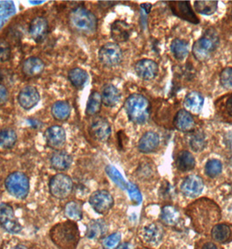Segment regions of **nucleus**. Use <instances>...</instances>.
<instances>
[{
	"label": "nucleus",
	"instance_id": "f257e3e1",
	"mask_svg": "<svg viewBox=\"0 0 232 249\" xmlns=\"http://www.w3.org/2000/svg\"><path fill=\"white\" fill-rule=\"evenodd\" d=\"M195 230L200 233L211 232L221 219L219 206L209 198H200L191 203L186 209Z\"/></svg>",
	"mask_w": 232,
	"mask_h": 249
},
{
	"label": "nucleus",
	"instance_id": "f03ea898",
	"mask_svg": "<svg viewBox=\"0 0 232 249\" xmlns=\"http://www.w3.org/2000/svg\"><path fill=\"white\" fill-rule=\"evenodd\" d=\"M50 237L60 249H76L80 241L77 224L72 220L57 224L52 228Z\"/></svg>",
	"mask_w": 232,
	"mask_h": 249
},
{
	"label": "nucleus",
	"instance_id": "7ed1b4c3",
	"mask_svg": "<svg viewBox=\"0 0 232 249\" xmlns=\"http://www.w3.org/2000/svg\"><path fill=\"white\" fill-rule=\"evenodd\" d=\"M124 108L129 120L135 124H146L150 116V103L140 94L130 95L125 102Z\"/></svg>",
	"mask_w": 232,
	"mask_h": 249
},
{
	"label": "nucleus",
	"instance_id": "20e7f679",
	"mask_svg": "<svg viewBox=\"0 0 232 249\" xmlns=\"http://www.w3.org/2000/svg\"><path fill=\"white\" fill-rule=\"evenodd\" d=\"M69 25L80 34L92 35L98 26V19L94 13L83 7L74 8L69 13Z\"/></svg>",
	"mask_w": 232,
	"mask_h": 249
},
{
	"label": "nucleus",
	"instance_id": "39448f33",
	"mask_svg": "<svg viewBox=\"0 0 232 249\" xmlns=\"http://www.w3.org/2000/svg\"><path fill=\"white\" fill-rule=\"evenodd\" d=\"M218 45L219 36L216 31L213 28H209L202 37L194 43L192 48L194 57L200 61L208 60L218 48Z\"/></svg>",
	"mask_w": 232,
	"mask_h": 249
},
{
	"label": "nucleus",
	"instance_id": "423d86ee",
	"mask_svg": "<svg viewBox=\"0 0 232 249\" xmlns=\"http://www.w3.org/2000/svg\"><path fill=\"white\" fill-rule=\"evenodd\" d=\"M5 188L9 194L17 198H25L28 195L30 183L23 172H16L10 174L5 179Z\"/></svg>",
	"mask_w": 232,
	"mask_h": 249
},
{
	"label": "nucleus",
	"instance_id": "0eeeda50",
	"mask_svg": "<svg viewBox=\"0 0 232 249\" xmlns=\"http://www.w3.org/2000/svg\"><path fill=\"white\" fill-rule=\"evenodd\" d=\"M73 183L70 177L64 173H58L52 177L49 184L50 194L59 199L67 198L72 194Z\"/></svg>",
	"mask_w": 232,
	"mask_h": 249
},
{
	"label": "nucleus",
	"instance_id": "6e6552de",
	"mask_svg": "<svg viewBox=\"0 0 232 249\" xmlns=\"http://www.w3.org/2000/svg\"><path fill=\"white\" fill-rule=\"evenodd\" d=\"M123 58L122 50L118 44L108 42L103 45L99 51V60L104 66L116 67Z\"/></svg>",
	"mask_w": 232,
	"mask_h": 249
},
{
	"label": "nucleus",
	"instance_id": "1a4fd4ad",
	"mask_svg": "<svg viewBox=\"0 0 232 249\" xmlns=\"http://www.w3.org/2000/svg\"><path fill=\"white\" fill-rule=\"evenodd\" d=\"M89 204L92 208L99 214L108 213L114 206V198L106 190H98L91 194Z\"/></svg>",
	"mask_w": 232,
	"mask_h": 249
},
{
	"label": "nucleus",
	"instance_id": "9d476101",
	"mask_svg": "<svg viewBox=\"0 0 232 249\" xmlns=\"http://www.w3.org/2000/svg\"><path fill=\"white\" fill-rule=\"evenodd\" d=\"M0 225L11 233L21 232L22 226L16 218L13 207L5 203H0Z\"/></svg>",
	"mask_w": 232,
	"mask_h": 249
},
{
	"label": "nucleus",
	"instance_id": "9b49d317",
	"mask_svg": "<svg viewBox=\"0 0 232 249\" xmlns=\"http://www.w3.org/2000/svg\"><path fill=\"white\" fill-rule=\"evenodd\" d=\"M111 126L106 118L101 116H95L91 122L89 134L95 140L99 142H107L111 137Z\"/></svg>",
	"mask_w": 232,
	"mask_h": 249
},
{
	"label": "nucleus",
	"instance_id": "f8f14e48",
	"mask_svg": "<svg viewBox=\"0 0 232 249\" xmlns=\"http://www.w3.org/2000/svg\"><path fill=\"white\" fill-rule=\"evenodd\" d=\"M168 6L173 14L181 19L192 24L199 23V18L196 15V13H194L190 6V3L188 1H171L168 2Z\"/></svg>",
	"mask_w": 232,
	"mask_h": 249
},
{
	"label": "nucleus",
	"instance_id": "ddd939ff",
	"mask_svg": "<svg viewBox=\"0 0 232 249\" xmlns=\"http://www.w3.org/2000/svg\"><path fill=\"white\" fill-rule=\"evenodd\" d=\"M204 184L201 177L189 175L185 178L181 185V192L189 198H197L202 194Z\"/></svg>",
	"mask_w": 232,
	"mask_h": 249
},
{
	"label": "nucleus",
	"instance_id": "4468645a",
	"mask_svg": "<svg viewBox=\"0 0 232 249\" xmlns=\"http://www.w3.org/2000/svg\"><path fill=\"white\" fill-rule=\"evenodd\" d=\"M47 144L54 150H60L66 142V131L59 125H54L48 128L44 134Z\"/></svg>",
	"mask_w": 232,
	"mask_h": 249
},
{
	"label": "nucleus",
	"instance_id": "2eb2a0df",
	"mask_svg": "<svg viewBox=\"0 0 232 249\" xmlns=\"http://www.w3.org/2000/svg\"><path fill=\"white\" fill-rule=\"evenodd\" d=\"M164 235V228L158 223L149 224L141 231L142 241L151 246L158 245L163 241Z\"/></svg>",
	"mask_w": 232,
	"mask_h": 249
},
{
	"label": "nucleus",
	"instance_id": "dca6fc26",
	"mask_svg": "<svg viewBox=\"0 0 232 249\" xmlns=\"http://www.w3.org/2000/svg\"><path fill=\"white\" fill-rule=\"evenodd\" d=\"M40 99L39 91L33 86H26L19 91L17 95V102L24 109L30 110L34 107Z\"/></svg>",
	"mask_w": 232,
	"mask_h": 249
},
{
	"label": "nucleus",
	"instance_id": "f3484780",
	"mask_svg": "<svg viewBox=\"0 0 232 249\" xmlns=\"http://www.w3.org/2000/svg\"><path fill=\"white\" fill-rule=\"evenodd\" d=\"M134 71L138 76L145 81L153 80L157 75L159 68L157 63L149 59H142L134 65Z\"/></svg>",
	"mask_w": 232,
	"mask_h": 249
},
{
	"label": "nucleus",
	"instance_id": "a211bd4d",
	"mask_svg": "<svg viewBox=\"0 0 232 249\" xmlns=\"http://www.w3.org/2000/svg\"><path fill=\"white\" fill-rule=\"evenodd\" d=\"M48 22L45 18L36 17L31 22L29 35L36 42H41L48 35Z\"/></svg>",
	"mask_w": 232,
	"mask_h": 249
},
{
	"label": "nucleus",
	"instance_id": "6ab92c4d",
	"mask_svg": "<svg viewBox=\"0 0 232 249\" xmlns=\"http://www.w3.org/2000/svg\"><path fill=\"white\" fill-rule=\"evenodd\" d=\"M132 34V26L123 20H116L111 26V37L118 43L129 40Z\"/></svg>",
	"mask_w": 232,
	"mask_h": 249
},
{
	"label": "nucleus",
	"instance_id": "aec40b11",
	"mask_svg": "<svg viewBox=\"0 0 232 249\" xmlns=\"http://www.w3.org/2000/svg\"><path fill=\"white\" fill-rule=\"evenodd\" d=\"M45 63L38 57H29L22 64V72L27 77H37L43 73Z\"/></svg>",
	"mask_w": 232,
	"mask_h": 249
},
{
	"label": "nucleus",
	"instance_id": "412c9836",
	"mask_svg": "<svg viewBox=\"0 0 232 249\" xmlns=\"http://www.w3.org/2000/svg\"><path fill=\"white\" fill-rule=\"evenodd\" d=\"M159 143L158 134L154 131H148L140 138L138 142V149L143 153H150L158 148Z\"/></svg>",
	"mask_w": 232,
	"mask_h": 249
},
{
	"label": "nucleus",
	"instance_id": "4be33fe9",
	"mask_svg": "<svg viewBox=\"0 0 232 249\" xmlns=\"http://www.w3.org/2000/svg\"><path fill=\"white\" fill-rule=\"evenodd\" d=\"M174 125L178 130L188 132L195 128L196 122L189 111L186 109H180L174 118Z\"/></svg>",
	"mask_w": 232,
	"mask_h": 249
},
{
	"label": "nucleus",
	"instance_id": "5701e85b",
	"mask_svg": "<svg viewBox=\"0 0 232 249\" xmlns=\"http://www.w3.org/2000/svg\"><path fill=\"white\" fill-rule=\"evenodd\" d=\"M50 162L54 170L59 172H64L70 168L73 163V159L72 156L66 151L57 150L52 155Z\"/></svg>",
	"mask_w": 232,
	"mask_h": 249
},
{
	"label": "nucleus",
	"instance_id": "b1692460",
	"mask_svg": "<svg viewBox=\"0 0 232 249\" xmlns=\"http://www.w3.org/2000/svg\"><path fill=\"white\" fill-rule=\"evenodd\" d=\"M108 232V225L102 219L90 221L86 227V235L90 240H99Z\"/></svg>",
	"mask_w": 232,
	"mask_h": 249
},
{
	"label": "nucleus",
	"instance_id": "393cba45",
	"mask_svg": "<svg viewBox=\"0 0 232 249\" xmlns=\"http://www.w3.org/2000/svg\"><path fill=\"white\" fill-rule=\"evenodd\" d=\"M211 237L217 243H227L232 240V227L228 224H217L211 229Z\"/></svg>",
	"mask_w": 232,
	"mask_h": 249
},
{
	"label": "nucleus",
	"instance_id": "a878e982",
	"mask_svg": "<svg viewBox=\"0 0 232 249\" xmlns=\"http://www.w3.org/2000/svg\"><path fill=\"white\" fill-rule=\"evenodd\" d=\"M100 95H101L102 103L107 107H115L116 104L120 102V91L113 84L105 85Z\"/></svg>",
	"mask_w": 232,
	"mask_h": 249
},
{
	"label": "nucleus",
	"instance_id": "bb28decb",
	"mask_svg": "<svg viewBox=\"0 0 232 249\" xmlns=\"http://www.w3.org/2000/svg\"><path fill=\"white\" fill-rule=\"evenodd\" d=\"M183 104L186 109L192 112L194 114H198L202 109L204 99L200 93L194 91L186 95Z\"/></svg>",
	"mask_w": 232,
	"mask_h": 249
},
{
	"label": "nucleus",
	"instance_id": "cd10ccee",
	"mask_svg": "<svg viewBox=\"0 0 232 249\" xmlns=\"http://www.w3.org/2000/svg\"><path fill=\"white\" fill-rule=\"evenodd\" d=\"M160 219L161 221L166 226L175 227L180 221V212L177 210L175 206H169V205L164 206L162 208Z\"/></svg>",
	"mask_w": 232,
	"mask_h": 249
},
{
	"label": "nucleus",
	"instance_id": "c85d7f7f",
	"mask_svg": "<svg viewBox=\"0 0 232 249\" xmlns=\"http://www.w3.org/2000/svg\"><path fill=\"white\" fill-rule=\"evenodd\" d=\"M176 165L180 172H189L195 168L196 160L190 152L187 150H182L176 157Z\"/></svg>",
	"mask_w": 232,
	"mask_h": 249
},
{
	"label": "nucleus",
	"instance_id": "c756f323",
	"mask_svg": "<svg viewBox=\"0 0 232 249\" xmlns=\"http://www.w3.org/2000/svg\"><path fill=\"white\" fill-rule=\"evenodd\" d=\"M101 105H102L101 95L97 91H93L86 103V116H94L97 115L101 108Z\"/></svg>",
	"mask_w": 232,
	"mask_h": 249
},
{
	"label": "nucleus",
	"instance_id": "7c9ffc66",
	"mask_svg": "<svg viewBox=\"0 0 232 249\" xmlns=\"http://www.w3.org/2000/svg\"><path fill=\"white\" fill-rule=\"evenodd\" d=\"M170 49L176 60H183L189 54V45L183 39H175L171 43Z\"/></svg>",
	"mask_w": 232,
	"mask_h": 249
},
{
	"label": "nucleus",
	"instance_id": "2f4dec72",
	"mask_svg": "<svg viewBox=\"0 0 232 249\" xmlns=\"http://www.w3.org/2000/svg\"><path fill=\"white\" fill-rule=\"evenodd\" d=\"M88 79V74L84 69L74 68L68 72V80L76 89H81L85 85Z\"/></svg>",
	"mask_w": 232,
	"mask_h": 249
},
{
	"label": "nucleus",
	"instance_id": "473e14b6",
	"mask_svg": "<svg viewBox=\"0 0 232 249\" xmlns=\"http://www.w3.org/2000/svg\"><path fill=\"white\" fill-rule=\"evenodd\" d=\"M51 112L53 118H55L56 120H66L71 113V106L67 102L60 101L52 105Z\"/></svg>",
	"mask_w": 232,
	"mask_h": 249
},
{
	"label": "nucleus",
	"instance_id": "72a5a7b5",
	"mask_svg": "<svg viewBox=\"0 0 232 249\" xmlns=\"http://www.w3.org/2000/svg\"><path fill=\"white\" fill-rule=\"evenodd\" d=\"M17 142V134L11 128H4L0 130V147L8 150L12 149Z\"/></svg>",
	"mask_w": 232,
	"mask_h": 249
},
{
	"label": "nucleus",
	"instance_id": "f704fd0d",
	"mask_svg": "<svg viewBox=\"0 0 232 249\" xmlns=\"http://www.w3.org/2000/svg\"><path fill=\"white\" fill-rule=\"evenodd\" d=\"M218 2L213 0H203V1H196L195 9L198 13L210 16L217 11Z\"/></svg>",
	"mask_w": 232,
	"mask_h": 249
},
{
	"label": "nucleus",
	"instance_id": "c9c22d12",
	"mask_svg": "<svg viewBox=\"0 0 232 249\" xmlns=\"http://www.w3.org/2000/svg\"><path fill=\"white\" fill-rule=\"evenodd\" d=\"M64 213L66 217L69 220H72L74 222L81 220L83 217L82 206L75 201L68 202L65 206Z\"/></svg>",
	"mask_w": 232,
	"mask_h": 249
},
{
	"label": "nucleus",
	"instance_id": "e433bc0d",
	"mask_svg": "<svg viewBox=\"0 0 232 249\" xmlns=\"http://www.w3.org/2000/svg\"><path fill=\"white\" fill-rule=\"evenodd\" d=\"M189 145L195 152H201L206 146L205 135L201 131L194 134L189 140Z\"/></svg>",
	"mask_w": 232,
	"mask_h": 249
},
{
	"label": "nucleus",
	"instance_id": "4c0bfd02",
	"mask_svg": "<svg viewBox=\"0 0 232 249\" xmlns=\"http://www.w3.org/2000/svg\"><path fill=\"white\" fill-rule=\"evenodd\" d=\"M223 164L217 159H211L205 164V173L210 178H215L221 174Z\"/></svg>",
	"mask_w": 232,
	"mask_h": 249
},
{
	"label": "nucleus",
	"instance_id": "58836bf2",
	"mask_svg": "<svg viewBox=\"0 0 232 249\" xmlns=\"http://www.w3.org/2000/svg\"><path fill=\"white\" fill-rule=\"evenodd\" d=\"M121 235L120 232H115L108 237L104 238L102 241V248L103 249H116L120 245Z\"/></svg>",
	"mask_w": 232,
	"mask_h": 249
},
{
	"label": "nucleus",
	"instance_id": "ea45409f",
	"mask_svg": "<svg viewBox=\"0 0 232 249\" xmlns=\"http://www.w3.org/2000/svg\"><path fill=\"white\" fill-rule=\"evenodd\" d=\"M220 83L225 89H232V68L229 67L221 72Z\"/></svg>",
	"mask_w": 232,
	"mask_h": 249
},
{
	"label": "nucleus",
	"instance_id": "a19ab883",
	"mask_svg": "<svg viewBox=\"0 0 232 249\" xmlns=\"http://www.w3.org/2000/svg\"><path fill=\"white\" fill-rule=\"evenodd\" d=\"M12 48L10 44L3 39H0V62H5L11 59Z\"/></svg>",
	"mask_w": 232,
	"mask_h": 249
},
{
	"label": "nucleus",
	"instance_id": "79ce46f5",
	"mask_svg": "<svg viewBox=\"0 0 232 249\" xmlns=\"http://www.w3.org/2000/svg\"><path fill=\"white\" fill-rule=\"evenodd\" d=\"M138 174L140 175L141 178H145L148 179V178H151L152 175L154 174V171H153V169H152V167H151L149 163H145L144 165H142V166L140 167Z\"/></svg>",
	"mask_w": 232,
	"mask_h": 249
},
{
	"label": "nucleus",
	"instance_id": "37998d69",
	"mask_svg": "<svg viewBox=\"0 0 232 249\" xmlns=\"http://www.w3.org/2000/svg\"><path fill=\"white\" fill-rule=\"evenodd\" d=\"M108 173L110 174V176L112 177L113 180L116 181V183L120 185V187L125 188L127 186V184L125 183L122 177L120 176L119 172H117L115 168H109Z\"/></svg>",
	"mask_w": 232,
	"mask_h": 249
},
{
	"label": "nucleus",
	"instance_id": "c03bdc74",
	"mask_svg": "<svg viewBox=\"0 0 232 249\" xmlns=\"http://www.w3.org/2000/svg\"><path fill=\"white\" fill-rule=\"evenodd\" d=\"M196 249H223L217 243L211 241H199Z\"/></svg>",
	"mask_w": 232,
	"mask_h": 249
},
{
	"label": "nucleus",
	"instance_id": "a18cd8bd",
	"mask_svg": "<svg viewBox=\"0 0 232 249\" xmlns=\"http://www.w3.org/2000/svg\"><path fill=\"white\" fill-rule=\"evenodd\" d=\"M128 189H129L130 197L133 199V201H135L136 203H140L142 201V195L140 194V191L137 189V187L135 185H129L128 186Z\"/></svg>",
	"mask_w": 232,
	"mask_h": 249
},
{
	"label": "nucleus",
	"instance_id": "49530a36",
	"mask_svg": "<svg viewBox=\"0 0 232 249\" xmlns=\"http://www.w3.org/2000/svg\"><path fill=\"white\" fill-rule=\"evenodd\" d=\"M9 100L8 89L2 84H0V105H4Z\"/></svg>",
	"mask_w": 232,
	"mask_h": 249
},
{
	"label": "nucleus",
	"instance_id": "de8ad7c7",
	"mask_svg": "<svg viewBox=\"0 0 232 249\" xmlns=\"http://www.w3.org/2000/svg\"><path fill=\"white\" fill-rule=\"evenodd\" d=\"M226 110L230 116H232V95L229 97L226 101Z\"/></svg>",
	"mask_w": 232,
	"mask_h": 249
},
{
	"label": "nucleus",
	"instance_id": "09e8293b",
	"mask_svg": "<svg viewBox=\"0 0 232 249\" xmlns=\"http://www.w3.org/2000/svg\"><path fill=\"white\" fill-rule=\"evenodd\" d=\"M116 249H134L133 246L131 245L129 242H124L121 243L120 245L118 246Z\"/></svg>",
	"mask_w": 232,
	"mask_h": 249
},
{
	"label": "nucleus",
	"instance_id": "8fccbe9b",
	"mask_svg": "<svg viewBox=\"0 0 232 249\" xmlns=\"http://www.w3.org/2000/svg\"><path fill=\"white\" fill-rule=\"evenodd\" d=\"M141 7H142V9H143L147 13H149L152 5H151L150 4H142V5H141Z\"/></svg>",
	"mask_w": 232,
	"mask_h": 249
},
{
	"label": "nucleus",
	"instance_id": "3c124183",
	"mask_svg": "<svg viewBox=\"0 0 232 249\" xmlns=\"http://www.w3.org/2000/svg\"><path fill=\"white\" fill-rule=\"evenodd\" d=\"M226 143L227 145L232 148V133H230L226 137Z\"/></svg>",
	"mask_w": 232,
	"mask_h": 249
},
{
	"label": "nucleus",
	"instance_id": "603ef678",
	"mask_svg": "<svg viewBox=\"0 0 232 249\" xmlns=\"http://www.w3.org/2000/svg\"><path fill=\"white\" fill-rule=\"evenodd\" d=\"M12 249H28L26 248V246L24 245H17L15 246L14 248H13Z\"/></svg>",
	"mask_w": 232,
	"mask_h": 249
},
{
	"label": "nucleus",
	"instance_id": "864d4df0",
	"mask_svg": "<svg viewBox=\"0 0 232 249\" xmlns=\"http://www.w3.org/2000/svg\"></svg>",
	"mask_w": 232,
	"mask_h": 249
}]
</instances>
